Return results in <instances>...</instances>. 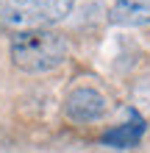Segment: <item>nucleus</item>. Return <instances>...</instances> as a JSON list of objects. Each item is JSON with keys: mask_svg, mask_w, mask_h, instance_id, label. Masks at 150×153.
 Here are the masks:
<instances>
[{"mask_svg": "<svg viewBox=\"0 0 150 153\" xmlns=\"http://www.w3.org/2000/svg\"><path fill=\"white\" fill-rule=\"evenodd\" d=\"M75 0H0V28L6 31H45L72 11Z\"/></svg>", "mask_w": 150, "mask_h": 153, "instance_id": "2", "label": "nucleus"}, {"mask_svg": "<svg viewBox=\"0 0 150 153\" xmlns=\"http://www.w3.org/2000/svg\"><path fill=\"white\" fill-rule=\"evenodd\" d=\"M145 128H147V123L136 111H131V123H122V125H117V128L106 131L103 137H100V142H103V145H111V148L125 150V148H134L136 142L142 139Z\"/></svg>", "mask_w": 150, "mask_h": 153, "instance_id": "4", "label": "nucleus"}, {"mask_svg": "<svg viewBox=\"0 0 150 153\" xmlns=\"http://www.w3.org/2000/svg\"><path fill=\"white\" fill-rule=\"evenodd\" d=\"M109 111V97L95 86H75L64 97V114L75 123H95Z\"/></svg>", "mask_w": 150, "mask_h": 153, "instance_id": "3", "label": "nucleus"}, {"mask_svg": "<svg viewBox=\"0 0 150 153\" xmlns=\"http://www.w3.org/2000/svg\"><path fill=\"white\" fill-rule=\"evenodd\" d=\"M111 20L122 25H139L150 20V0H117L111 8Z\"/></svg>", "mask_w": 150, "mask_h": 153, "instance_id": "5", "label": "nucleus"}, {"mask_svg": "<svg viewBox=\"0 0 150 153\" xmlns=\"http://www.w3.org/2000/svg\"><path fill=\"white\" fill-rule=\"evenodd\" d=\"M69 56V42L56 31H22L11 39V61L22 73L39 75L61 67Z\"/></svg>", "mask_w": 150, "mask_h": 153, "instance_id": "1", "label": "nucleus"}]
</instances>
